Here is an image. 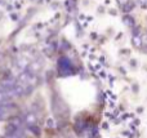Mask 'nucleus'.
I'll return each instance as SVG.
<instances>
[{
  "label": "nucleus",
  "mask_w": 147,
  "mask_h": 138,
  "mask_svg": "<svg viewBox=\"0 0 147 138\" xmlns=\"http://www.w3.org/2000/svg\"><path fill=\"white\" fill-rule=\"evenodd\" d=\"M14 112V106L9 105V103H4L0 105V119H7Z\"/></svg>",
  "instance_id": "f03ea898"
},
{
  "label": "nucleus",
  "mask_w": 147,
  "mask_h": 138,
  "mask_svg": "<svg viewBox=\"0 0 147 138\" xmlns=\"http://www.w3.org/2000/svg\"><path fill=\"white\" fill-rule=\"evenodd\" d=\"M5 138H25V134H23L22 129L20 128L18 124H10L7 129V134H5Z\"/></svg>",
  "instance_id": "f257e3e1"
}]
</instances>
